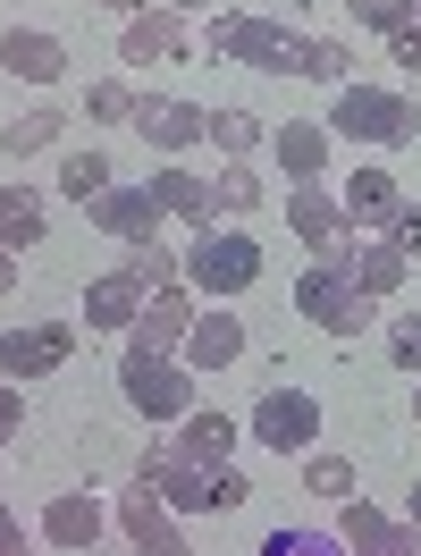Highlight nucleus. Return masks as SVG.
Wrapping results in <instances>:
<instances>
[{
  "label": "nucleus",
  "instance_id": "nucleus-17",
  "mask_svg": "<svg viewBox=\"0 0 421 556\" xmlns=\"http://www.w3.org/2000/svg\"><path fill=\"white\" fill-rule=\"evenodd\" d=\"M194 313H203V295L194 287H161V295H143L136 329H127V346H186V329H194Z\"/></svg>",
  "mask_w": 421,
  "mask_h": 556
},
{
  "label": "nucleus",
  "instance_id": "nucleus-24",
  "mask_svg": "<svg viewBox=\"0 0 421 556\" xmlns=\"http://www.w3.org/2000/svg\"><path fill=\"white\" fill-rule=\"evenodd\" d=\"M118 278H127L136 295H161V287H186V253H177L169 237H161V244H127V262H118Z\"/></svg>",
  "mask_w": 421,
  "mask_h": 556
},
{
  "label": "nucleus",
  "instance_id": "nucleus-20",
  "mask_svg": "<svg viewBox=\"0 0 421 556\" xmlns=\"http://www.w3.org/2000/svg\"><path fill=\"white\" fill-rule=\"evenodd\" d=\"M270 143H279V177H286V186H320V177H329V143H337V136H329L320 118H286Z\"/></svg>",
  "mask_w": 421,
  "mask_h": 556
},
{
  "label": "nucleus",
  "instance_id": "nucleus-39",
  "mask_svg": "<svg viewBox=\"0 0 421 556\" xmlns=\"http://www.w3.org/2000/svg\"><path fill=\"white\" fill-rule=\"evenodd\" d=\"M380 556H421V522L396 515V522H387V548H380Z\"/></svg>",
  "mask_w": 421,
  "mask_h": 556
},
{
  "label": "nucleus",
  "instance_id": "nucleus-16",
  "mask_svg": "<svg viewBox=\"0 0 421 556\" xmlns=\"http://www.w3.org/2000/svg\"><path fill=\"white\" fill-rule=\"evenodd\" d=\"M337 203H346L354 237H387V219H396V177L380 169V161H362V169H346V186H337Z\"/></svg>",
  "mask_w": 421,
  "mask_h": 556
},
{
  "label": "nucleus",
  "instance_id": "nucleus-41",
  "mask_svg": "<svg viewBox=\"0 0 421 556\" xmlns=\"http://www.w3.org/2000/svg\"><path fill=\"white\" fill-rule=\"evenodd\" d=\"M0 556H35V540H26V522L0 506Z\"/></svg>",
  "mask_w": 421,
  "mask_h": 556
},
{
  "label": "nucleus",
  "instance_id": "nucleus-2",
  "mask_svg": "<svg viewBox=\"0 0 421 556\" xmlns=\"http://www.w3.org/2000/svg\"><path fill=\"white\" fill-rule=\"evenodd\" d=\"M320 127L337 143H380V152H396V143L421 136V102L396 93V85H337V102H329Z\"/></svg>",
  "mask_w": 421,
  "mask_h": 556
},
{
  "label": "nucleus",
  "instance_id": "nucleus-8",
  "mask_svg": "<svg viewBox=\"0 0 421 556\" xmlns=\"http://www.w3.org/2000/svg\"><path fill=\"white\" fill-rule=\"evenodd\" d=\"M286 228L312 244V253H329V262H346L354 253V219H346V203H337V186L320 177V186H286Z\"/></svg>",
  "mask_w": 421,
  "mask_h": 556
},
{
  "label": "nucleus",
  "instance_id": "nucleus-18",
  "mask_svg": "<svg viewBox=\"0 0 421 556\" xmlns=\"http://www.w3.org/2000/svg\"><path fill=\"white\" fill-rule=\"evenodd\" d=\"M143 186H152V203L169 211L177 228H194V237H203V228H219V219H210V177H194L186 161H161Z\"/></svg>",
  "mask_w": 421,
  "mask_h": 556
},
{
  "label": "nucleus",
  "instance_id": "nucleus-30",
  "mask_svg": "<svg viewBox=\"0 0 421 556\" xmlns=\"http://www.w3.org/2000/svg\"><path fill=\"white\" fill-rule=\"evenodd\" d=\"M387 522H396V515H380L371 497H346V506H337V540H346V556H380L387 548Z\"/></svg>",
  "mask_w": 421,
  "mask_h": 556
},
{
  "label": "nucleus",
  "instance_id": "nucleus-37",
  "mask_svg": "<svg viewBox=\"0 0 421 556\" xmlns=\"http://www.w3.org/2000/svg\"><path fill=\"white\" fill-rule=\"evenodd\" d=\"M387 244L421 262V203H396V219H387Z\"/></svg>",
  "mask_w": 421,
  "mask_h": 556
},
{
  "label": "nucleus",
  "instance_id": "nucleus-10",
  "mask_svg": "<svg viewBox=\"0 0 421 556\" xmlns=\"http://www.w3.org/2000/svg\"><path fill=\"white\" fill-rule=\"evenodd\" d=\"M194 51V26L177 17V9H136V17H118V68H152V60H186Z\"/></svg>",
  "mask_w": 421,
  "mask_h": 556
},
{
  "label": "nucleus",
  "instance_id": "nucleus-21",
  "mask_svg": "<svg viewBox=\"0 0 421 556\" xmlns=\"http://www.w3.org/2000/svg\"><path fill=\"white\" fill-rule=\"evenodd\" d=\"M346 270H354V287H362L371 304H387V295H405V278H413V253H396L387 237H354Z\"/></svg>",
  "mask_w": 421,
  "mask_h": 556
},
{
  "label": "nucleus",
  "instance_id": "nucleus-38",
  "mask_svg": "<svg viewBox=\"0 0 421 556\" xmlns=\"http://www.w3.org/2000/svg\"><path fill=\"white\" fill-rule=\"evenodd\" d=\"M17 421H26V388H9V380H0V447L17 439Z\"/></svg>",
  "mask_w": 421,
  "mask_h": 556
},
{
  "label": "nucleus",
  "instance_id": "nucleus-15",
  "mask_svg": "<svg viewBox=\"0 0 421 556\" xmlns=\"http://www.w3.org/2000/svg\"><path fill=\"white\" fill-rule=\"evenodd\" d=\"M136 136L161 152V161H186L194 143L210 136V110H194V102H161V93H143L136 102Z\"/></svg>",
  "mask_w": 421,
  "mask_h": 556
},
{
  "label": "nucleus",
  "instance_id": "nucleus-7",
  "mask_svg": "<svg viewBox=\"0 0 421 556\" xmlns=\"http://www.w3.org/2000/svg\"><path fill=\"white\" fill-rule=\"evenodd\" d=\"M245 439L270 455H312L320 447V396L312 388H261L245 414Z\"/></svg>",
  "mask_w": 421,
  "mask_h": 556
},
{
  "label": "nucleus",
  "instance_id": "nucleus-32",
  "mask_svg": "<svg viewBox=\"0 0 421 556\" xmlns=\"http://www.w3.org/2000/svg\"><path fill=\"white\" fill-rule=\"evenodd\" d=\"M304 489H312L320 506H346V497H354V464H346V455H329V447H312V455H304Z\"/></svg>",
  "mask_w": 421,
  "mask_h": 556
},
{
  "label": "nucleus",
  "instance_id": "nucleus-36",
  "mask_svg": "<svg viewBox=\"0 0 421 556\" xmlns=\"http://www.w3.org/2000/svg\"><path fill=\"white\" fill-rule=\"evenodd\" d=\"M387 363H396L405 380H421V313H413V320H396V329H387Z\"/></svg>",
  "mask_w": 421,
  "mask_h": 556
},
{
  "label": "nucleus",
  "instance_id": "nucleus-22",
  "mask_svg": "<svg viewBox=\"0 0 421 556\" xmlns=\"http://www.w3.org/2000/svg\"><path fill=\"white\" fill-rule=\"evenodd\" d=\"M136 313H143V295H136V287H127L118 270L85 287V329H102V338H127V329H136Z\"/></svg>",
  "mask_w": 421,
  "mask_h": 556
},
{
  "label": "nucleus",
  "instance_id": "nucleus-34",
  "mask_svg": "<svg viewBox=\"0 0 421 556\" xmlns=\"http://www.w3.org/2000/svg\"><path fill=\"white\" fill-rule=\"evenodd\" d=\"M253 556H346V540H337V531H312V522H286V531H270Z\"/></svg>",
  "mask_w": 421,
  "mask_h": 556
},
{
  "label": "nucleus",
  "instance_id": "nucleus-14",
  "mask_svg": "<svg viewBox=\"0 0 421 556\" xmlns=\"http://www.w3.org/2000/svg\"><path fill=\"white\" fill-rule=\"evenodd\" d=\"M93 228L118 244H161V228H169V211L152 203V186H110V194H93Z\"/></svg>",
  "mask_w": 421,
  "mask_h": 556
},
{
  "label": "nucleus",
  "instance_id": "nucleus-44",
  "mask_svg": "<svg viewBox=\"0 0 421 556\" xmlns=\"http://www.w3.org/2000/svg\"><path fill=\"white\" fill-rule=\"evenodd\" d=\"M405 522H421V481H413V497H405Z\"/></svg>",
  "mask_w": 421,
  "mask_h": 556
},
{
  "label": "nucleus",
  "instance_id": "nucleus-4",
  "mask_svg": "<svg viewBox=\"0 0 421 556\" xmlns=\"http://www.w3.org/2000/svg\"><path fill=\"white\" fill-rule=\"evenodd\" d=\"M253 278H261V244L245 228H203V237L186 244V287L203 304H237Z\"/></svg>",
  "mask_w": 421,
  "mask_h": 556
},
{
  "label": "nucleus",
  "instance_id": "nucleus-45",
  "mask_svg": "<svg viewBox=\"0 0 421 556\" xmlns=\"http://www.w3.org/2000/svg\"><path fill=\"white\" fill-rule=\"evenodd\" d=\"M110 9H118V17H136V9H152V0H110Z\"/></svg>",
  "mask_w": 421,
  "mask_h": 556
},
{
  "label": "nucleus",
  "instance_id": "nucleus-12",
  "mask_svg": "<svg viewBox=\"0 0 421 556\" xmlns=\"http://www.w3.org/2000/svg\"><path fill=\"white\" fill-rule=\"evenodd\" d=\"M245 320H237V304H203V313H194V329H186V371H237V363H245Z\"/></svg>",
  "mask_w": 421,
  "mask_h": 556
},
{
  "label": "nucleus",
  "instance_id": "nucleus-33",
  "mask_svg": "<svg viewBox=\"0 0 421 556\" xmlns=\"http://www.w3.org/2000/svg\"><path fill=\"white\" fill-rule=\"evenodd\" d=\"M136 85H118V76H102V85H85V118L93 127H136Z\"/></svg>",
  "mask_w": 421,
  "mask_h": 556
},
{
  "label": "nucleus",
  "instance_id": "nucleus-25",
  "mask_svg": "<svg viewBox=\"0 0 421 556\" xmlns=\"http://www.w3.org/2000/svg\"><path fill=\"white\" fill-rule=\"evenodd\" d=\"M237 439H245V421H228V414H203V405H194V414L177 421V447L194 455V464H228V455H237Z\"/></svg>",
  "mask_w": 421,
  "mask_h": 556
},
{
  "label": "nucleus",
  "instance_id": "nucleus-47",
  "mask_svg": "<svg viewBox=\"0 0 421 556\" xmlns=\"http://www.w3.org/2000/svg\"><path fill=\"white\" fill-rule=\"evenodd\" d=\"M169 556H194V548H169Z\"/></svg>",
  "mask_w": 421,
  "mask_h": 556
},
{
  "label": "nucleus",
  "instance_id": "nucleus-26",
  "mask_svg": "<svg viewBox=\"0 0 421 556\" xmlns=\"http://www.w3.org/2000/svg\"><path fill=\"white\" fill-rule=\"evenodd\" d=\"M261 194H270V186H261L253 161H219V169H210V219H219V228H228L237 211H261Z\"/></svg>",
  "mask_w": 421,
  "mask_h": 556
},
{
  "label": "nucleus",
  "instance_id": "nucleus-13",
  "mask_svg": "<svg viewBox=\"0 0 421 556\" xmlns=\"http://www.w3.org/2000/svg\"><path fill=\"white\" fill-rule=\"evenodd\" d=\"M110 531H118V540H127L136 556H169V548H186V531H177V515H169V506H161V497H152L143 481L127 489L118 506H110Z\"/></svg>",
  "mask_w": 421,
  "mask_h": 556
},
{
  "label": "nucleus",
  "instance_id": "nucleus-27",
  "mask_svg": "<svg viewBox=\"0 0 421 556\" xmlns=\"http://www.w3.org/2000/svg\"><path fill=\"white\" fill-rule=\"evenodd\" d=\"M60 127H68V110H60V102H35V110H17V118L0 127V152H9V161L51 152V143H60Z\"/></svg>",
  "mask_w": 421,
  "mask_h": 556
},
{
  "label": "nucleus",
  "instance_id": "nucleus-1",
  "mask_svg": "<svg viewBox=\"0 0 421 556\" xmlns=\"http://www.w3.org/2000/svg\"><path fill=\"white\" fill-rule=\"evenodd\" d=\"M136 481L152 489L169 515H228V506H245V497H253V481L237 472V455H228V464H194L177 439H169V447H143Z\"/></svg>",
  "mask_w": 421,
  "mask_h": 556
},
{
  "label": "nucleus",
  "instance_id": "nucleus-42",
  "mask_svg": "<svg viewBox=\"0 0 421 556\" xmlns=\"http://www.w3.org/2000/svg\"><path fill=\"white\" fill-rule=\"evenodd\" d=\"M9 287H17V253H0V295H9Z\"/></svg>",
  "mask_w": 421,
  "mask_h": 556
},
{
  "label": "nucleus",
  "instance_id": "nucleus-35",
  "mask_svg": "<svg viewBox=\"0 0 421 556\" xmlns=\"http://www.w3.org/2000/svg\"><path fill=\"white\" fill-rule=\"evenodd\" d=\"M346 9H354L362 35H405V26L421 17V0H346Z\"/></svg>",
  "mask_w": 421,
  "mask_h": 556
},
{
  "label": "nucleus",
  "instance_id": "nucleus-29",
  "mask_svg": "<svg viewBox=\"0 0 421 556\" xmlns=\"http://www.w3.org/2000/svg\"><path fill=\"white\" fill-rule=\"evenodd\" d=\"M210 152H219V161H253V152H261V143H270V127H261V118H253V110H210Z\"/></svg>",
  "mask_w": 421,
  "mask_h": 556
},
{
  "label": "nucleus",
  "instance_id": "nucleus-23",
  "mask_svg": "<svg viewBox=\"0 0 421 556\" xmlns=\"http://www.w3.org/2000/svg\"><path fill=\"white\" fill-rule=\"evenodd\" d=\"M42 228H51V203H42L35 186H0V253L42 244Z\"/></svg>",
  "mask_w": 421,
  "mask_h": 556
},
{
  "label": "nucleus",
  "instance_id": "nucleus-5",
  "mask_svg": "<svg viewBox=\"0 0 421 556\" xmlns=\"http://www.w3.org/2000/svg\"><path fill=\"white\" fill-rule=\"evenodd\" d=\"M295 313L312 320V329H329V338H362V329H371V295L354 287L346 262L312 253V262L295 270Z\"/></svg>",
  "mask_w": 421,
  "mask_h": 556
},
{
  "label": "nucleus",
  "instance_id": "nucleus-3",
  "mask_svg": "<svg viewBox=\"0 0 421 556\" xmlns=\"http://www.w3.org/2000/svg\"><path fill=\"white\" fill-rule=\"evenodd\" d=\"M194 380H203V371H186V354H161V346L118 354V396H127L143 421H186L194 414Z\"/></svg>",
  "mask_w": 421,
  "mask_h": 556
},
{
  "label": "nucleus",
  "instance_id": "nucleus-46",
  "mask_svg": "<svg viewBox=\"0 0 421 556\" xmlns=\"http://www.w3.org/2000/svg\"><path fill=\"white\" fill-rule=\"evenodd\" d=\"M413 421H421V380H413Z\"/></svg>",
  "mask_w": 421,
  "mask_h": 556
},
{
  "label": "nucleus",
  "instance_id": "nucleus-11",
  "mask_svg": "<svg viewBox=\"0 0 421 556\" xmlns=\"http://www.w3.org/2000/svg\"><path fill=\"white\" fill-rule=\"evenodd\" d=\"M0 76H17V85H68L76 60H68V42L60 35H42V26H0Z\"/></svg>",
  "mask_w": 421,
  "mask_h": 556
},
{
  "label": "nucleus",
  "instance_id": "nucleus-9",
  "mask_svg": "<svg viewBox=\"0 0 421 556\" xmlns=\"http://www.w3.org/2000/svg\"><path fill=\"white\" fill-rule=\"evenodd\" d=\"M68 354H76V329H68V320H26V329H0V380H9V388L51 380Z\"/></svg>",
  "mask_w": 421,
  "mask_h": 556
},
{
  "label": "nucleus",
  "instance_id": "nucleus-40",
  "mask_svg": "<svg viewBox=\"0 0 421 556\" xmlns=\"http://www.w3.org/2000/svg\"><path fill=\"white\" fill-rule=\"evenodd\" d=\"M387 42H396V68H405V76H421V17L405 26V35H387Z\"/></svg>",
  "mask_w": 421,
  "mask_h": 556
},
{
  "label": "nucleus",
  "instance_id": "nucleus-31",
  "mask_svg": "<svg viewBox=\"0 0 421 556\" xmlns=\"http://www.w3.org/2000/svg\"><path fill=\"white\" fill-rule=\"evenodd\" d=\"M110 186H118V177H110V152H93V143L60 161V194H68V203H93V194H110Z\"/></svg>",
  "mask_w": 421,
  "mask_h": 556
},
{
  "label": "nucleus",
  "instance_id": "nucleus-43",
  "mask_svg": "<svg viewBox=\"0 0 421 556\" xmlns=\"http://www.w3.org/2000/svg\"><path fill=\"white\" fill-rule=\"evenodd\" d=\"M161 9H177V17H186V9H219V0H161Z\"/></svg>",
  "mask_w": 421,
  "mask_h": 556
},
{
  "label": "nucleus",
  "instance_id": "nucleus-19",
  "mask_svg": "<svg viewBox=\"0 0 421 556\" xmlns=\"http://www.w3.org/2000/svg\"><path fill=\"white\" fill-rule=\"evenodd\" d=\"M102 531H110V506L85 497V489H60V497L42 506V548H93Z\"/></svg>",
  "mask_w": 421,
  "mask_h": 556
},
{
  "label": "nucleus",
  "instance_id": "nucleus-28",
  "mask_svg": "<svg viewBox=\"0 0 421 556\" xmlns=\"http://www.w3.org/2000/svg\"><path fill=\"white\" fill-rule=\"evenodd\" d=\"M295 76H312V85H354V51H346V35H304L295 42Z\"/></svg>",
  "mask_w": 421,
  "mask_h": 556
},
{
  "label": "nucleus",
  "instance_id": "nucleus-6",
  "mask_svg": "<svg viewBox=\"0 0 421 556\" xmlns=\"http://www.w3.org/2000/svg\"><path fill=\"white\" fill-rule=\"evenodd\" d=\"M203 42L219 51V60L253 68V76H295V42H304V35H286L279 17H253V9H219Z\"/></svg>",
  "mask_w": 421,
  "mask_h": 556
}]
</instances>
